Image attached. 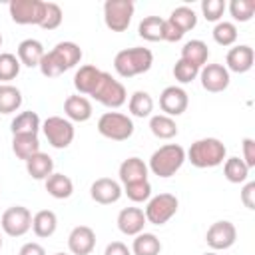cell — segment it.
<instances>
[{
	"mask_svg": "<svg viewBox=\"0 0 255 255\" xmlns=\"http://www.w3.org/2000/svg\"><path fill=\"white\" fill-rule=\"evenodd\" d=\"M82 60V48L74 42H60L50 52H46L38 64L42 76L46 78H58L66 70L74 68Z\"/></svg>",
	"mask_w": 255,
	"mask_h": 255,
	"instance_id": "1",
	"label": "cell"
},
{
	"mask_svg": "<svg viewBox=\"0 0 255 255\" xmlns=\"http://www.w3.org/2000/svg\"><path fill=\"white\" fill-rule=\"evenodd\" d=\"M227 155V147L217 137H203L191 143L189 151L185 153V159L191 161V165L203 169V167H217L223 163Z\"/></svg>",
	"mask_w": 255,
	"mask_h": 255,
	"instance_id": "2",
	"label": "cell"
},
{
	"mask_svg": "<svg viewBox=\"0 0 255 255\" xmlns=\"http://www.w3.org/2000/svg\"><path fill=\"white\" fill-rule=\"evenodd\" d=\"M153 64V54L147 48L135 46V48H126L120 50L114 58V70L122 78H133L143 72H147Z\"/></svg>",
	"mask_w": 255,
	"mask_h": 255,
	"instance_id": "3",
	"label": "cell"
},
{
	"mask_svg": "<svg viewBox=\"0 0 255 255\" xmlns=\"http://www.w3.org/2000/svg\"><path fill=\"white\" fill-rule=\"evenodd\" d=\"M183 161L185 149L179 143H165L151 153L147 169H151V173L157 177H171L181 169Z\"/></svg>",
	"mask_w": 255,
	"mask_h": 255,
	"instance_id": "4",
	"label": "cell"
},
{
	"mask_svg": "<svg viewBox=\"0 0 255 255\" xmlns=\"http://www.w3.org/2000/svg\"><path fill=\"white\" fill-rule=\"evenodd\" d=\"M90 96L106 108H120L128 100L124 84L118 82L116 78H112V74H108V72H102V76H100V80H98V84Z\"/></svg>",
	"mask_w": 255,
	"mask_h": 255,
	"instance_id": "5",
	"label": "cell"
},
{
	"mask_svg": "<svg viewBox=\"0 0 255 255\" xmlns=\"http://www.w3.org/2000/svg\"><path fill=\"white\" fill-rule=\"evenodd\" d=\"M98 131L114 141H126L133 133V122L126 114L120 112H106L98 120Z\"/></svg>",
	"mask_w": 255,
	"mask_h": 255,
	"instance_id": "6",
	"label": "cell"
},
{
	"mask_svg": "<svg viewBox=\"0 0 255 255\" xmlns=\"http://www.w3.org/2000/svg\"><path fill=\"white\" fill-rule=\"evenodd\" d=\"M177 197L171 195V193H159V195H153L147 199V205H145V221L151 223V225H163L167 223L175 211H177Z\"/></svg>",
	"mask_w": 255,
	"mask_h": 255,
	"instance_id": "7",
	"label": "cell"
},
{
	"mask_svg": "<svg viewBox=\"0 0 255 255\" xmlns=\"http://www.w3.org/2000/svg\"><path fill=\"white\" fill-rule=\"evenodd\" d=\"M133 2L131 0H106L104 4V22L112 32L128 30L131 16H133Z\"/></svg>",
	"mask_w": 255,
	"mask_h": 255,
	"instance_id": "8",
	"label": "cell"
},
{
	"mask_svg": "<svg viewBox=\"0 0 255 255\" xmlns=\"http://www.w3.org/2000/svg\"><path fill=\"white\" fill-rule=\"evenodd\" d=\"M42 131L48 139V143L56 149H64L74 141V126L70 120H64L60 116H50L42 124Z\"/></svg>",
	"mask_w": 255,
	"mask_h": 255,
	"instance_id": "9",
	"label": "cell"
},
{
	"mask_svg": "<svg viewBox=\"0 0 255 255\" xmlns=\"http://www.w3.org/2000/svg\"><path fill=\"white\" fill-rule=\"evenodd\" d=\"M0 227L10 237H22L32 227V213L24 205H12L2 213Z\"/></svg>",
	"mask_w": 255,
	"mask_h": 255,
	"instance_id": "10",
	"label": "cell"
},
{
	"mask_svg": "<svg viewBox=\"0 0 255 255\" xmlns=\"http://www.w3.org/2000/svg\"><path fill=\"white\" fill-rule=\"evenodd\" d=\"M10 16L16 24H42L44 18V10H46V2L42 0H12L8 4Z\"/></svg>",
	"mask_w": 255,
	"mask_h": 255,
	"instance_id": "11",
	"label": "cell"
},
{
	"mask_svg": "<svg viewBox=\"0 0 255 255\" xmlns=\"http://www.w3.org/2000/svg\"><path fill=\"white\" fill-rule=\"evenodd\" d=\"M235 239H237V229L231 221H225V219L211 223V227L205 233V241L213 251L229 249L235 243Z\"/></svg>",
	"mask_w": 255,
	"mask_h": 255,
	"instance_id": "12",
	"label": "cell"
},
{
	"mask_svg": "<svg viewBox=\"0 0 255 255\" xmlns=\"http://www.w3.org/2000/svg\"><path fill=\"white\" fill-rule=\"evenodd\" d=\"M189 98L187 92L179 86H167L161 94H159V108L163 112V116H181L187 110Z\"/></svg>",
	"mask_w": 255,
	"mask_h": 255,
	"instance_id": "13",
	"label": "cell"
},
{
	"mask_svg": "<svg viewBox=\"0 0 255 255\" xmlns=\"http://www.w3.org/2000/svg\"><path fill=\"white\" fill-rule=\"evenodd\" d=\"M199 80H201L203 90H207L211 94H219V92L227 90V86H229V72L221 64H205L199 70Z\"/></svg>",
	"mask_w": 255,
	"mask_h": 255,
	"instance_id": "14",
	"label": "cell"
},
{
	"mask_svg": "<svg viewBox=\"0 0 255 255\" xmlns=\"http://www.w3.org/2000/svg\"><path fill=\"white\" fill-rule=\"evenodd\" d=\"M96 247V233L88 225H78L68 235V249L72 255H90Z\"/></svg>",
	"mask_w": 255,
	"mask_h": 255,
	"instance_id": "15",
	"label": "cell"
},
{
	"mask_svg": "<svg viewBox=\"0 0 255 255\" xmlns=\"http://www.w3.org/2000/svg\"><path fill=\"white\" fill-rule=\"evenodd\" d=\"M122 187L116 179L112 177H100L92 183L90 187V195L96 203H102V205H110V203H116L120 197H122Z\"/></svg>",
	"mask_w": 255,
	"mask_h": 255,
	"instance_id": "16",
	"label": "cell"
},
{
	"mask_svg": "<svg viewBox=\"0 0 255 255\" xmlns=\"http://www.w3.org/2000/svg\"><path fill=\"white\" fill-rule=\"evenodd\" d=\"M253 60H255V54H253V48L247 46V44H241V46H235L227 52V58H225V64H227V72H235V74H245L253 68Z\"/></svg>",
	"mask_w": 255,
	"mask_h": 255,
	"instance_id": "17",
	"label": "cell"
},
{
	"mask_svg": "<svg viewBox=\"0 0 255 255\" xmlns=\"http://www.w3.org/2000/svg\"><path fill=\"white\" fill-rule=\"evenodd\" d=\"M145 215L139 207H124L118 215V229L124 235H137L143 231L145 225Z\"/></svg>",
	"mask_w": 255,
	"mask_h": 255,
	"instance_id": "18",
	"label": "cell"
},
{
	"mask_svg": "<svg viewBox=\"0 0 255 255\" xmlns=\"http://www.w3.org/2000/svg\"><path fill=\"white\" fill-rule=\"evenodd\" d=\"M64 112L72 122H88L92 118V102L86 96H68L64 102Z\"/></svg>",
	"mask_w": 255,
	"mask_h": 255,
	"instance_id": "19",
	"label": "cell"
},
{
	"mask_svg": "<svg viewBox=\"0 0 255 255\" xmlns=\"http://www.w3.org/2000/svg\"><path fill=\"white\" fill-rule=\"evenodd\" d=\"M100 76H102V70H100V68H96V66H92V64L80 66V70L74 74V88H76L80 94L90 96V94L94 92V88H96Z\"/></svg>",
	"mask_w": 255,
	"mask_h": 255,
	"instance_id": "20",
	"label": "cell"
},
{
	"mask_svg": "<svg viewBox=\"0 0 255 255\" xmlns=\"http://www.w3.org/2000/svg\"><path fill=\"white\" fill-rule=\"evenodd\" d=\"M147 179V165L139 157H128L120 165V181L124 185Z\"/></svg>",
	"mask_w": 255,
	"mask_h": 255,
	"instance_id": "21",
	"label": "cell"
},
{
	"mask_svg": "<svg viewBox=\"0 0 255 255\" xmlns=\"http://www.w3.org/2000/svg\"><path fill=\"white\" fill-rule=\"evenodd\" d=\"M207 58H209V48L203 40H189L181 48V60L189 62L191 66H195L199 70L207 64Z\"/></svg>",
	"mask_w": 255,
	"mask_h": 255,
	"instance_id": "22",
	"label": "cell"
},
{
	"mask_svg": "<svg viewBox=\"0 0 255 255\" xmlns=\"http://www.w3.org/2000/svg\"><path fill=\"white\" fill-rule=\"evenodd\" d=\"M44 54H46V52H44L42 42H38V40H34V38L22 40V42L18 44V60H20V64H24V66H28V68H36V66L40 64V60H42Z\"/></svg>",
	"mask_w": 255,
	"mask_h": 255,
	"instance_id": "23",
	"label": "cell"
},
{
	"mask_svg": "<svg viewBox=\"0 0 255 255\" xmlns=\"http://www.w3.org/2000/svg\"><path fill=\"white\" fill-rule=\"evenodd\" d=\"M40 128H42L40 116H38L36 112H32V110L18 114V116L12 120V124H10L12 135H24V133H34V135H38V129H40Z\"/></svg>",
	"mask_w": 255,
	"mask_h": 255,
	"instance_id": "24",
	"label": "cell"
},
{
	"mask_svg": "<svg viewBox=\"0 0 255 255\" xmlns=\"http://www.w3.org/2000/svg\"><path fill=\"white\" fill-rule=\"evenodd\" d=\"M12 151L18 159L28 161L32 155L40 151V139L34 133H24V135H14L12 137Z\"/></svg>",
	"mask_w": 255,
	"mask_h": 255,
	"instance_id": "25",
	"label": "cell"
},
{
	"mask_svg": "<svg viewBox=\"0 0 255 255\" xmlns=\"http://www.w3.org/2000/svg\"><path fill=\"white\" fill-rule=\"evenodd\" d=\"M26 171L34 179H48L54 173V161H52V157L48 153L38 151L36 155H32L26 161Z\"/></svg>",
	"mask_w": 255,
	"mask_h": 255,
	"instance_id": "26",
	"label": "cell"
},
{
	"mask_svg": "<svg viewBox=\"0 0 255 255\" xmlns=\"http://www.w3.org/2000/svg\"><path fill=\"white\" fill-rule=\"evenodd\" d=\"M58 227V217L54 211L50 209H42L32 217V229L36 233V237H52L56 233Z\"/></svg>",
	"mask_w": 255,
	"mask_h": 255,
	"instance_id": "27",
	"label": "cell"
},
{
	"mask_svg": "<svg viewBox=\"0 0 255 255\" xmlns=\"http://www.w3.org/2000/svg\"><path fill=\"white\" fill-rule=\"evenodd\" d=\"M46 191L54 199H68L74 193V183L68 175L64 173H52L46 179Z\"/></svg>",
	"mask_w": 255,
	"mask_h": 255,
	"instance_id": "28",
	"label": "cell"
},
{
	"mask_svg": "<svg viewBox=\"0 0 255 255\" xmlns=\"http://www.w3.org/2000/svg\"><path fill=\"white\" fill-rule=\"evenodd\" d=\"M149 129L155 137L159 139H171L177 135V124L173 122V118L169 116H163V114H157V116H151L149 120Z\"/></svg>",
	"mask_w": 255,
	"mask_h": 255,
	"instance_id": "29",
	"label": "cell"
},
{
	"mask_svg": "<svg viewBox=\"0 0 255 255\" xmlns=\"http://www.w3.org/2000/svg\"><path fill=\"white\" fill-rule=\"evenodd\" d=\"M137 34L147 42H159L163 40V18L159 16H147L139 22Z\"/></svg>",
	"mask_w": 255,
	"mask_h": 255,
	"instance_id": "30",
	"label": "cell"
},
{
	"mask_svg": "<svg viewBox=\"0 0 255 255\" xmlns=\"http://www.w3.org/2000/svg\"><path fill=\"white\" fill-rule=\"evenodd\" d=\"M133 255H159L161 251V243L153 233H137L131 245Z\"/></svg>",
	"mask_w": 255,
	"mask_h": 255,
	"instance_id": "31",
	"label": "cell"
},
{
	"mask_svg": "<svg viewBox=\"0 0 255 255\" xmlns=\"http://www.w3.org/2000/svg\"><path fill=\"white\" fill-rule=\"evenodd\" d=\"M22 106V94L16 86L0 84V114H12Z\"/></svg>",
	"mask_w": 255,
	"mask_h": 255,
	"instance_id": "32",
	"label": "cell"
},
{
	"mask_svg": "<svg viewBox=\"0 0 255 255\" xmlns=\"http://www.w3.org/2000/svg\"><path fill=\"white\" fill-rule=\"evenodd\" d=\"M128 108H129L131 116H135V118H147V116H151L153 100H151V96H149L147 92L137 90V92H133V94H131Z\"/></svg>",
	"mask_w": 255,
	"mask_h": 255,
	"instance_id": "33",
	"label": "cell"
},
{
	"mask_svg": "<svg viewBox=\"0 0 255 255\" xmlns=\"http://www.w3.org/2000/svg\"><path fill=\"white\" fill-rule=\"evenodd\" d=\"M223 175L231 183H243L249 175V167L239 157H227L223 163Z\"/></svg>",
	"mask_w": 255,
	"mask_h": 255,
	"instance_id": "34",
	"label": "cell"
},
{
	"mask_svg": "<svg viewBox=\"0 0 255 255\" xmlns=\"http://www.w3.org/2000/svg\"><path fill=\"white\" fill-rule=\"evenodd\" d=\"M167 20L173 22L183 34L189 32V30H193V28L197 26V16H195V12H193L189 6H177V8L171 12V16H169Z\"/></svg>",
	"mask_w": 255,
	"mask_h": 255,
	"instance_id": "35",
	"label": "cell"
},
{
	"mask_svg": "<svg viewBox=\"0 0 255 255\" xmlns=\"http://www.w3.org/2000/svg\"><path fill=\"white\" fill-rule=\"evenodd\" d=\"M211 34L219 46H231L237 40V28L233 22H217Z\"/></svg>",
	"mask_w": 255,
	"mask_h": 255,
	"instance_id": "36",
	"label": "cell"
},
{
	"mask_svg": "<svg viewBox=\"0 0 255 255\" xmlns=\"http://www.w3.org/2000/svg\"><path fill=\"white\" fill-rule=\"evenodd\" d=\"M18 74H20V60L10 52L0 54V82H10Z\"/></svg>",
	"mask_w": 255,
	"mask_h": 255,
	"instance_id": "37",
	"label": "cell"
},
{
	"mask_svg": "<svg viewBox=\"0 0 255 255\" xmlns=\"http://www.w3.org/2000/svg\"><path fill=\"white\" fill-rule=\"evenodd\" d=\"M122 191H124V193L128 195V199H131L133 203H141V201H147V199L151 197V185H149L147 179L135 181V183H128V185H124Z\"/></svg>",
	"mask_w": 255,
	"mask_h": 255,
	"instance_id": "38",
	"label": "cell"
},
{
	"mask_svg": "<svg viewBox=\"0 0 255 255\" xmlns=\"http://www.w3.org/2000/svg\"><path fill=\"white\" fill-rule=\"evenodd\" d=\"M229 12L237 22H249L255 14V0H231Z\"/></svg>",
	"mask_w": 255,
	"mask_h": 255,
	"instance_id": "39",
	"label": "cell"
},
{
	"mask_svg": "<svg viewBox=\"0 0 255 255\" xmlns=\"http://www.w3.org/2000/svg\"><path fill=\"white\" fill-rule=\"evenodd\" d=\"M62 24V8L56 2H46V10H44V18L40 28L44 30H56Z\"/></svg>",
	"mask_w": 255,
	"mask_h": 255,
	"instance_id": "40",
	"label": "cell"
},
{
	"mask_svg": "<svg viewBox=\"0 0 255 255\" xmlns=\"http://www.w3.org/2000/svg\"><path fill=\"white\" fill-rule=\"evenodd\" d=\"M173 76H175V80L179 84H189V82H193L199 76V68H195L189 62H185V60L179 58L175 62V66H173Z\"/></svg>",
	"mask_w": 255,
	"mask_h": 255,
	"instance_id": "41",
	"label": "cell"
},
{
	"mask_svg": "<svg viewBox=\"0 0 255 255\" xmlns=\"http://www.w3.org/2000/svg\"><path fill=\"white\" fill-rule=\"evenodd\" d=\"M225 8L227 6H225L223 0H203L201 2V12H203L205 20H209V22H219Z\"/></svg>",
	"mask_w": 255,
	"mask_h": 255,
	"instance_id": "42",
	"label": "cell"
},
{
	"mask_svg": "<svg viewBox=\"0 0 255 255\" xmlns=\"http://www.w3.org/2000/svg\"><path fill=\"white\" fill-rule=\"evenodd\" d=\"M183 36H185V34H183L173 22L163 20V40H165V42H179Z\"/></svg>",
	"mask_w": 255,
	"mask_h": 255,
	"instance_id": "43",
	"label": "cell"
},
{
	"mask_svg": "<svg viewBox=\"0 0 255 255\" xmlns=\"http://www.w3.org/2000/svg\"><path fill=\"white\" fill-rule=\"evenodd\" d=\"M241 145H243V161H245V165L249 169L255 167V139L245 137Z\"/></svg>",
	"mask_w": 255,
	"mask_h": 255,
	"instance_id": "44",
	"label": "cell"
},
{
	"mask_svg": "<svg viewBox=\"0 0 255 255\" xmlns=\"http://www.w3.org/2000/svg\"><path fill=\"white\" fill-rule=\"evenodd\" d=\"M253 195H255V181H249V183H245V187L241 189V203H243L247 209H255V199H253Z\"/></svg>",
	"mask_w": 255,
	"mask_h": 255,
	"instance_id": "45",
	"label": "cell"
},
{
	"mask_svg": "<svg viewBox=\"0 0 255 255\" xmlns=\"http://www.w3.org/2000/svg\"><path fill=\"white\" fill-rule=\"evenodd\" d=\"M104 255H131V251L128 249L126 243H122V241H112V243L106 245Z\"/></svg>",
	"mask_w": 255,
	"mask_h": 255,
	"instance_id": "46",
	"label": "cell"
},
{
	"mask_svg": "<svg viewBox=\"0 0 255 255\" xmlns=\"http://www.w3.org/2000/svg\"><path fill=\"white\" fill-rule=\"evenodd\" d=\"M18 255H46V249H44L40 243L30 241V243H24V245L20 247Z\"/></svg>",
	"mask_w": 255,
	"mask_h": 255,
	"instance_id": "47",
	"label": "cell"
},
{
	"mask_svg": "<svg viewBox=\"0 0 255 255\" xmlns=\"http://www.w3.org/2000/svg\"><path fill=\"white\" fill-rule=\"evenodd\" d=\"M0 46H2V34H0Z\"/></svg>",
	"mask_w": 255,
	"mask_h": 255,
	"instance_id": "48",
	"label": "cell"
},
{
	"mask_svg": "<svg viewBox=\"0 0 255 255\" xmlns=\"http://www.w3.org/2000/svg\"><path fill=\"white\" fill-rule=\"evenodd\" d=\"M205 255H217V253H205Z\"/></svg>",
	"mask_w": 255,
	"mask_h": 255,
	"instance_id": "49",
	"label": "cell"
},
{
	"mask_svg": "<svg viewBox=\"0 0 255 255\" xmlns=\"http://www.w3.org/2000/svg\"><path fill=\"white\" fill-rule=\"evenodd\" d=\"M56 255H66V253H56Z\"/></svg>",
	"mask_w": 255,
	"mask_h": 255,
	"instance_id": "50",
	"label": "cell"
},
{
	"mask_svg": "<svg viewBox=\"0 0 255 255\" xmlns=\"http://www.w3.org/2000/svg\"><path fill=\"white\" fill-rule=\"evenodd\" d=\"M0 247H2V237H0Z\"/></svg>",
	"mask_w": 255,
	"mask_h": 255,
	"instance_id": "51",
	"label": "cell"
}]
</instances>
